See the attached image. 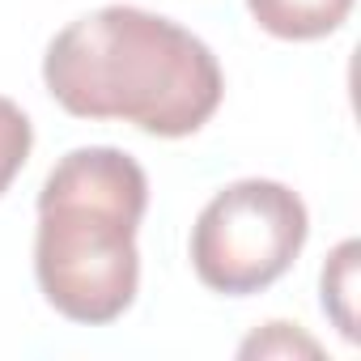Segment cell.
Wrapping results in <instances>:
<instances>
[{"label":"cell","instance_id":"obj_4","mask_svg":"<svg viewBox=\"0 0 361 361\" xmlns=\"http://www.w3.org/2000/svg\"><path fill=\"white\" fill-rule=\"evenodd\" d=\"M247 9L259 30L285 43H314L336 35L348 13L353 0H247Z\"/></svg>","mask_w":361,"mask_h":361},{"label":"cell","instance_id":"obj_3","mask_svg":"<svg viewBox=\"0 0 361 361\" xmlns=\"http://www.w3.org/2000/svg\"><path fill=\"white\" fill-rule=\"evenodd\" d=\"M310 213L276 178H238L221 188L192 226V268L200 285L247 298L281 281L302 255Z\"/></svg>","mask_w":361,"mask_h":361},{"label":"cell","instance_id":"obj_7","mask_svg":"<svg viewBox=\"0 0 361 361\" xmlns=\"http://www.w3.org/2000/svg\"><path fill=\"white\" fill-rule=\"evenodd\" d=\"M238 353L243 357H298V353L319 357V344L306 331H298V323H264V331L243 340Z\"/></svg>","mask_w":361,"mask_h":361},{"label":"cell","instance_id":"obj_2","mask_svg":"<svg viewBox=\"0 0 361 361\" xmlns=\"http://www.w3.org/2000/svg\"><path fill=\"white\" fill-rule=\"evenodd\" d=\"M145 209L149 178L123 149L85 145L51 166L39 192L35 276L56 314L106 327L136 302Z\"/></svg>","mask_w":361,"mask_h":361},{"label":"cell","instance_id":"obj_5","mask_svg":"<svg viewBox=\"0 0 361 361\" xmlns=\"http://www.w3.org/2000/svg\"><path fill=\"white\" fill-rule=\"evenodd\" d=\"M357 264H361V243L357 238H344L327 264H323V276H319V289H323V314L336 323V331L357 344L361 331H357Z\"/></svg>","mask_w":361,"mask_h":361},{"label":"cell","instance_id":"obj_6","mask_svg":"<svg viewBox=\"0 0 361 361\" xmlns=\"http://www.w3.org/2000/svg\"><path fill=\"white\" fill-rule=\"evenodd\" d=\"M35 149V128H30V115L0 94V196L9 192V183L22 174L26 157Z\"/></svg>","mask_w":361,"mask_h":361},{"label":"cell","instance_id":"obj_1","mask_svg":"<svg viewBox=\"0 0 361 361\" xmlns=\"http://www.w3.org/2000/svg\"><path fill=\"white\" fill-rule=\"evenodd\" d=\"M43 85L77 119H123L161 140L200 132L226 98L209 43L136 5L68 22L47 43Z\"/></svg>","mask_w":361,"mask_h":361}]
</instances>
